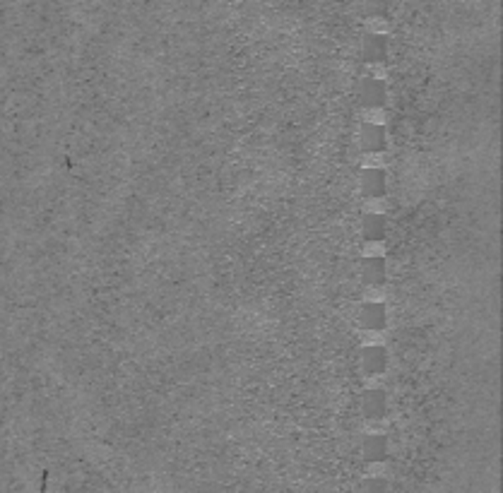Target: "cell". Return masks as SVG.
<instances>
[{"instance_id":"3","label":"cell","mask_w":503,"mask_h":493,"mask_svg":"<svg viewBox=\"0 0 503 493\" xmlns=\"http://www.w3.org/2000/svg\"><path fill=\"white\" fill-rule=\"evenodd\" d=\"M366 29H369L371 34H388L390 22L385 17H371L369 22H366Z\"/></svg>"},{"instance_id":"1","label":"cell","mask_w":503,"mask_h":493,"mask_svg":"<svg viewBox=\"0 0 503 493\" xmlns=\"http://www.w3.org/2000/svg\"><path fill=\"white\" fill-rule=\"evenodd\" d=\"M364 121L369 123L371 128H380V126H385V121H388V113H385V108H380V106H371L364 111Z\"/></svg>"},{"instance_id":"9","label":"cell","mask_w":503,"mask_h":493,"mask_svg":"<svg viewBox=\"0 0 503 493\" xmlns=\"http://www.w3.org/2000/svg\"><path fill=\"white\" fill-rule=\"evenodd\" d=\"M385 472H388V464H385V462H373V464H369V474H371V477H383Z\"/></svg>"},{"instance_id":"8","label":"cell","mask_w":503,"mask_h":493,"mask_svg":"<svg viewBox=\"0 0 503 493\" xmlns=\"http://www.w3.org/2000/svg\"><path fill=\"white\" fill-rule=\"evenodd\" d=\"M369 70H371V75L376 77V80H385V75H388V70H385L383 63H371Z\"/></svg>"},{"instance_id":"2","label":"cell","mask_w":503,"mask_h":493,"mask_svg":"<svg viewBox=\"0 0 503 493\" xmlns=\"http://www.w3.org/2000/svg\"><path fill=\"white\" fill-rule=\"evenodd\" d=\"M361 164H364V168H369V171H376V168L385 166V154L383 152H366L364 157H361Z\"/></svg>"},{"instance_id":"11","label":"cell","mask_w":503,"mask_h":493,"mask_svg":"<svg viewBox=\"0 0 503 493\" xmlns=\"http://www.w3.org/2000/svg\"><path fill=\"white\" fill-rule=\"evenodd\" d=\"M378 378H380V375H371V380H369V387H378V382H380Z\"/></svg>"},{"instance_id":"4","label":"cell","mask_w":503,"mask_h":493,"mask_svg":"<svg viewBox=\"0 0 503 493\" xmlns=\"http://www.w3.org/2000/svg\"><path fill=\"white\" fill-rule=\"evenodd\" d=\"M361 337H364L361 342H364L366 347H378V345H383V340H385V335L380 332V330H373V327H366V332Z\"/></svg>"},{"instance_id":"6","label":"cell","mask_w":503,"mask_h":493,"mask_svg":"<svg viewBox=\"0 0 503 493\" xmlns=\"http://www.w3.org/2000/svg\"><path fill=\"white\" fill-rule=\"evenodd\" d=\"M388 210V203H385L383 198H369L366 200V212L369 214H383Z\"/></svg>"},{"instance_id":"7","label":"cell","mask_w":503,"mask_h":493,"mask_svg":"<svg viewBox=\"0 0 503 493\" xmlns=\"http://www.w3.org/2000/svg\"><path fill=\"white\" fill-rule=\"evenodd\" d=\"M364 301H366V303H380V301H385V289H383V287H369V289H366V294H364Z\"/></svg>"},{"instance_id":"10","label":"cell","mask_w":503,"mask_h":493,"mask_svg":"<svg viewBox=\"0 0 503 493\" xmlns=\"http://www.w3.org/2000/svg\"><path fill=\"white\" fill-rule=\"evenodd\" d=\"M366 431L373 433V436H376V433H383L385 431V421H373V424H369Z\"/></svg>"},{"instance_id":"5","label":"cell","mask_w":503,"mask_h":493,"mask_svg":"<svg viewBox=\"0 0 503 493\" xmlns=\"http://www.w3.org/2000/svg\"><path fill=\"white\" fill-rule=\"evenodd\" d=\"M366 258H383L385 255V243L383 241H369L364 245Z\"/></svg>"}]
</instances>
